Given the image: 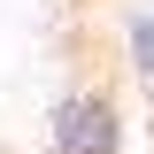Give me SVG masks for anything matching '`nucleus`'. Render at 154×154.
<instances>
[{
  "instance_id": "f257e3e1",
  "label": "nucleus",
  "mask_w": 154,
  "mask_h": 154,
  "mask_svg": "<svg viewBox=\"0 0 154 154\" xmlns=\"http://www.w3.org/2000/svg\"><path fill=\"white\" fill-rule=\"evenodd\" d=\"M46 139H54V154H123V108L108 93H69Z\"/></svg>"
},
{
  "instance_id": "f03ea898",
  "label": "nucleus",
  "mask_w": 154,
  "mask_h": 154,
  "mask_svg": "<svg viewBox=\"0 0 154 154\" xmlns=\"http://www.w3.org/2000/svg\"><path fill=\"white\" fill-rule=\"evenodd\" d=\"M123 38H131V69L154 85V16H146V8L131 16V31H123Z\"/></svg>"
}]
</instances>
